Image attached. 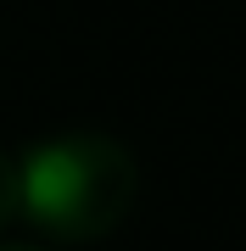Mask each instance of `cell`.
Returning a JSON list of instances; mask_svg holds the SVG:
<instances>
[{
  "label": "cell",
  "instance_id": "obj_1",
  "mask_svg": "<svg viewBox=\"0 0 246 251\" xmlns=\"http://www.w3.org/2000/svg\"><path fill=\"white\" fill-rule=\"evenodd\" d=\"M17 196L39 234L84 246L123 229L140 196V168L123 140L101 128H62L17 156Z\"/></svg>",
  "mask_w": 246,
  "mask_h": 251
},
{
  "label": "cell",
  "instance_id": "obj_2",
  "mask_svg": "<svg viewBox=\"0 0 246 251\" xmlns=\"http://www.w3.org/2000/svg\"><path fill=\"white\" fill-rule=\"evenodd\" d=\"M23 218V196H17V156L0 151V234Z\"/></svg>",
  "mask_w": 246,
  "mask_h": 251
},
{
  "label": "cell",
  "instance_id": "obj_3",
  "mask_svg": "<svg viewBox=\"0 0 246 251\" xmlns=\"http://www.w3.org/2000/svg\"><path fill=\"white\" fill-rule=\"evenodd\" d=\"M0 251H39V246H0Z\"/></svg>",
  "mask_w": 246,
  "mask_h": 251
}]
</instances>
